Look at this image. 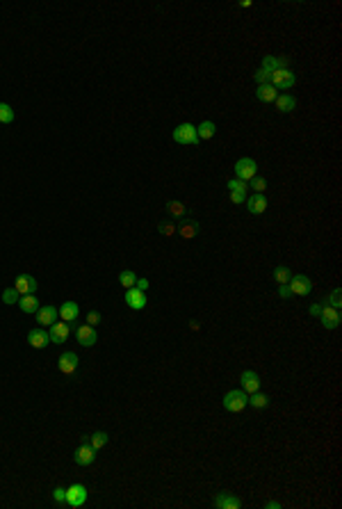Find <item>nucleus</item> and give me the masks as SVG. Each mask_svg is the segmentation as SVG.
Masks as SVG:
<instances>
[{
    "label": "nucleus",
    "instance_id": "f257e3e1",
    "mask_svg": "<svg viewBox=\"0 0 342 509\" xmlns=\"http://www.w3.org/2000/svg\"><path fill=\"white\" fill-rule=\"evenodd\" d=\"M247 407H249V393L244 388H235L224 395V409L231 411V413H239Z\"/></svg>",
    "mask_w": 342,
    "mask_h": 509
},
{
    "label": "nucleus",
    "instance_id": "f03ea898",
    "mask_svg": "<svg viewBox=\"0 0 342 509\" xmlns=\"http://www.w3.org/2000/svg\"><path fill=\"white\" fill-rule=\"evenodd\" d=\"M174 142L176 144H189V146H197V144H201V140H199V135H197V126H192V124H180V126H176L174 128Z\"/></svg>",
    "mask_w": 342,
    "mask_h": 509
},
{
    "label": "nucleus",
    "instance_id": "7ed1b4c3",
    "mask_svg": "<svg viewBox=\"0 0 342 509\" xmlns=\"http://www.w3.org/2000/svg\"><path fill=\"white\" fill-rule=\"evenodd\" d=\"M73 461H76L78 466H91V464L96 461V450L91 448L89 436H82L80 445H78L76 452H73Z\"/></svg>",
    "mask_w": 342,
    "mask_h": 509
},
{
    "label": "nucleus",
    "instance_id": "20e7f679",
    "mask_svg": "<svg viewBox=\"0 0 342 509\" xmlns=\"http://www.w3.org/2000/svg\"><path fill=\"white\" fill-rule=\"evenodd\" d=\"M295 82H297V76L290 68H278V71L270 73V85L276 87V89H292Z\"/></svg>",
    "mask_w": 342,
    "mask_h": 509
},
{
    "label": "nucleus",
    "instance_id": "39448f33",
    "mask_svg": "<svg viewBox=\"0 0 342 509\" xmlns=\"http://www.w3.org/2000/svg\"><path fill=\"white\" fill-rule=\"evenodd\" d=\"M233 169H235V178L244 180V183H249L253 176H258V165L251 158H239Z\"/></svg>",
    "mask_w": 342,
    "mask_h": 509
},
{
    "label": "nucleus",
    "instance_id": "423d86ee",
    "mask_svg": "<svg viewBox=\"0 0 342 509\" xmlns=\"http://www.w3.org/2000/svg\"><path fill=\"white\" fill-rule=\"evenodd\" d=\"M87 502V487L85 484H71L66 489V505L68 507H82Z\"/></svg>",
    "mask_w": 342,
    "mask_h": 509
},
{
    "label": "nucleus",
    "instance_id": "0eeeda50",
    "mask_svg": "<svg viewBox=\"0 0 342 509\" xmlns=\"http://www.w3.org/2000/svg\"><path fill=\"white\" fill-rule=\"evenodd\" d=\"M320 320H322V327H324V329H338L340 322H342V317H340L338 308L324 304V306H322V313H320Z\"/></svg>",
    "mask_w": 342,
    "mask_h": 509
},
{
    "label": "nucleus",
    "instance_id": "6e6552de",
    "mask_svg": "<svg viewBox=\"0 0 342 509\" xmlns=\"http://www.w3.org/2000/svg\"><path fill=\"white\" fill-rule=\"evenodd\" d=\"M290 290H292V295H299V297H306V295H310V290H312V281L308 276H304V274H295V276L290 279Z\"/></svg>",
    "mask_w": 342,
    "mask_h": 509
},
{
    "label": "nucleus",
    "instance_id": "1a4fd4ad",
    "mask_svg": "<svg viewBox=\"0 0 342 509\" xmlns=\"http://www.w3.org/2000/svg\"><path fill=\"white\" fill-rule=\"evenodd\" d=\"M68 334H71V327H68V322H55V325L51 327V331H48V336H51V342H55V345H64V342L68 340Z\"/></svg>",
    "mask_w": 342,
    "mask_h": 509
},
{
    "label": "nucleus",
    "instance_id": "9d476101",
    "mask_svg": "<svg viewBox=\"0 0 342 509\" xmlns=\"http://www.w3.org/2000/svg\"><path fill=\"white\" fill-rule=\"evenodd\" d=\"M126 304H128L133 311H141V308H146V292L137 290V288H128L124 295Z\"/></svg>",
    "mask_w": 342,
    "mask_h": 509
},
{
    "label": "nucleus",
    "instance_id": "9b49d317",
    "mask_svg": "<svg viewBox=\"0 0 342 509\" xmlns=\"http://www.w3.org/2000/svg\"><path fill=\"white\" fill-rule=\"evenodd\" d=\"M76 338H78V342H80L82 347H94L96 340H99V336H96L94 327L85 325V327H78L76 329Z\"/></svg>",
    "mask_w": 342,
    "mask_h": 509
},
{
    "label": "nucleus",
    "instance_id": "f8f14e48",
    "mask_svg": "<svg viewBox=\"0 0 342 509\" xmlns=\"http://www.w3.org/2000/svg\"><path fill=\"white\" fill-rule=\"evenodd\" d=\"M14 288L18 290V295H32V292H37V279L30 276V274H21V276L16 279V283H14Z\"/></svg>",
    "mask_w": 342,
    "mask_h": 509
},
{
    "label": "nucleus",
    "instance_id": "ddd939ff",
    "mask_svg": "<svg viewBox=\"0 0 342 509\" xmlns=\"http://www.w3.org/2000/svg\"><path fill=\"white\" fill-rule=\"evenodd\" d=\"M239 384H242V388L251 395V393H256V390H260V377L253 373V370H244L242 377H239Z\"/></svg>",
    "mask_w": 342,
    "mask_h": 509
},
{
    "label": "nucleus",
    "instance_id": "4468645a",
    "mask_svg": "<svg viewBox=\"0 0 342 509\" xmlns=\"http://www.w3.org/2000/svg\"><path fill=\"white\" fill-rule=\"evenodd\" d=\"M57 368H60L62 375H73L78 370V356L73 352H64L60 356V361H57Z\"/></svg>",
    "mask_w": 342,
    "mask_h": 509
},
{
    "label": "nucleus",
    "instance_id": "2eb2a0df",
    "mask_svg": "<svg viewBox=\"0 0 342 509\" xmlns=\"http://www.w3.org/2000/svg\"><path fill=\"white\" fill-rule=\"evenodd\" d=\"M37 322L41 327H53L57 322V308L55 306H39L37 311Z\"/></svg>",
    "mask_w": 342,
    "mask_h": 509
},
{
    "label": "nucleus",
    "instance_id": "dca6fc26",
    "mask_svg": "<svg viewBox=\"0 0 342 509\" xmlns=\"http://www.w3.org/2000/svg\"><path fill=\"white\" fill-rule=\"evenodd\" d=\"M214 507L217 509H239L242 507V502H239V498H235L233 493L222 491L217 498H214Z\"/></svg>",
    "mask_w": 342,
    "mask_h": 509
},
{
    "label": "nucleus",
    "instance_id": "f3484780",
    "mask_svg": "<svg viewBox=\"0 0 342 509\" xmlns=\"http://www.w3.org/2000/svg\"><path fill=\"white\" fill-rule=\"evenodd\" d=\"M247 208H249V213L251 215H262L267 210V199H265V194H251V197L247 199Z\"/></svg>",
    "mask_w": 342,
    "mask_h": 509
},
{
    "label": "nucleus",
    "instance_id": "a211bd4d",
    "mask_svg": "<svg viewBox=\"0 0 342 509\" xmlns=\"http://www.w3.org/2000/svg\"><path fill=\"white\" fill-rule=\"evenodd\" d=\"M57 315H60L64 322H68V325H71V322L76 320L78 315H80V308H78L76 302H64V304L57 308Z\"/></svg>",
    "mask_w": 342,
    "mask_h": 509
},
{
    "label": "nucleus",
    "instance_id": "6ab92c4d",
    "mask_svg": "<svg viewBox=\"0 0 342 509\" xmlns=\"http://www.w3.org/2000/svg\"><path fill=\"white\" fill-rule=\"evenodd\" d=\"M28 342H30V347L43 350V347H48V342H51V336H48V331H43V329H34V331L28 334Z\"/></svg>",
    "mask_w": 342,
    "mask_h": 509
},
{
    "label": "nucleus",
    "instance_id": "aec40b11",
    "mask_svg": "<svg viewBox=\"0 0 342 509\" xmlns=\"http://www.w3.org/2000/svg\"><path fill=\"white\" fill-rule=\"evenodd\" d=\"M274 103H276V110L281 112V114H287V112H292L297 107V99L292 94H278Z\"/></svg>",
    "mask_w": 342,
    "mask_h": 509
},
{
    "label": "nucleus",
    "instance_id": "412c9836",
    "mask_svg": "<svg viewBox=\"0 0 342 509\" xmlns=\"http://www.w3.org/2000/svg\"><path fill=\"white\" fill-rule=\"evenodd\" d=\"M276 96H278L276 87H272L270 82H267V85H258V89H256V99H258V101H262V103H274V101H276Z\"/></svg>",
    "mask_w": 342,
    "mask_h": 509
},
{
    "label": "nucleus",
    "instance_id": "4be33fe9",
    "mask_svg": "<svg viewBox=\"0 0 342 509\" xmlns=\"http://www.w3.org/2000/svg\"><path fill=\"white\" fill-rule=\"evenodd\" d=\"M267 73H274L278 71V68H287V60H283V57H274V55H265L262 57V66Z\"/></svg>",
    "mask_w": 342,
    "mask_h": 509
},
{
    "label": "nucleus",
    "instance_id": "5701e85b",
    "mask_svg": "<svg viewBox=\"0 0 342 509\" xmlns=\"http://www.w3.org/2000/svg\"><path fill=\"white\" fill-rule=\"evenodd\" d=\"M18 308H21L23 313H37L39 299L34 295H23V297H18Z\"/></svg>",
    "mask_w": 342,
    "mask_h": 509
},
{
    "label": "nucleus",
    "instance_id": "b1692460",
    "mask_svg": "<svg viewBox=\"0 0 342 509\" xmlns=\"http://www.w3.org/2000/svg\"><path fill=\"white\" fill-rule=\"evenodd\" d=\"M176 233H180V238H185V240H192V238H197V233H199V224L197 222H183L178 228H176Z\"/></svg>",
    "mask_w": 342,
    "mask_h": 509
},
{
    "label": "nucleus",
    "instance_id": "393cba45",
    "mask_svg": "<svg viewBox=\"0 0 342 509\" xmlns=\"http://www.w3.org/2000/svg\"><path fill=\"white\" fill-rule=\"evenodd\" d=\"M249 407H253V409H267V407H270V395L260 393V390L251 393V395H249Z\"/></svg>",
    "mask_w": 342,
    "mask_h": 509
},
{
    "label": "nucleus",
    "instance_id": "a878e982",
    "mask_svg": "<svg viewBox=\"0 0 342 509\" xmlns=\"http://www.w3.org/2000/svg\"><path fill=\"white\" fill-rule=\"evenodd\" d=\"M167 213L171 215V217H176V219H183L185 215L189 213V210L185 208L180 201H174V199H171V201H167Z\"/></svg>",
    "mask_w": 342,
    "mask_h": 509
},
{
    "label": "nucleus",
    "instance_id": "bb28decb",
    "mask_svg": "<svg viewBox=\"0 0 342 509\" xmlns=\"http://www.w3.org/2000/svg\"><path fill=\"white\" fill-rule=\"evenodd\" d=\"M214 133H217V126L212 124V121H203L201 126L197 128V135H199V140H212L214 137Z\"/></svg>",
    "mask_w": 342,
    "mask_h": 509
},
{
    "label": "nucleus",
    "instance_id": "cd10ccee",
    "mask_svg": "<svg viewBox=\"0 0 342 509\" xmlns=\"http://www.w3.org/2000/svg\"><path fill=\"white\" fill-rule=\"evenodd\" d=\"M290 279H292V272H290V267H285V265H278L276 270H274V281H276V283H281V286H285V283H290Z\"/></svg>",
    "mask_w": 342,
    "mask_h": 509
},
{
    "label": "nucleus",
    "instance_id": "c85d7f7f",
    "mask_svg": "<svg viewBox=\"0 0 342 509\" xmlns=\"http://www.w3.org/2000/svg\"><path fill=\"white\" fill-rule=\"evenodd\" d=\"M119 283L121 286L128 290V288H135V283H137V274L133 272V270H124L119 274Z\"/></svg>",
    "mask_w": 342,
    "mask_h": 509
},
{
    "label": "nucleus",
    "instance_id": "c756f323",
    "mask_svg": "<svg viewBox=\"0 0 342 509\" xmlns=\"http://www.w3.org/2000/svg\"><path fill=\"white\" fill-rule=\"evenodd\" d=\"M107 441H110V436H107L105 432H96V434H91V436H89V443H91V448H94V450L105 448Z\"/></svg>",
    "mask_w": 342,
    "mask_h": 509
},
{
    "label": "nucleus",
    "instance_id": "7c9ffc66",
    "mask_svg": "<svg viewBox=\"0 0 342 509\" xmlns=\"http://www.w3.org/2000/svg\"><path fill=\"white\" fill-rule=\"evenodd\" d=\"M14 121V110L7 103H0V124H12Z\"/></svg>",
    "mask_w": 342,
    "mask_h": 509
},
{
    "label": "nucleus",
    "instance_id": "2f4dec72",
    "mask_svg": "<svg viewBox=\"0 0 342 509\" xmlns=\"http://www.w3.org/2000/svg\"><path fill=\"white\" fill-rule=\"evenodd\" d=\"M249 188H253V192L262 194V192L267 190V180L262 178V176H253V178L249 180Z\"/></svg>",
    "mask_w": 342,
    "mask_h": 509
},
{
    "label": "nucleus",
    "instance_id": "473e14b6",
    "mask_svg": "<svg viewBox=\"0 0 342 509\" xmlns=\"http://www.w3.org/2000/svg\"><path fill=\"white\" fill-rule=\"evenodd\" d=\"M247 190H249V183H244V180H239V178L228 180V192H244L247 194Z\"/></svg>",
    "mask_w": 342,
    "mask_h": 509
},
{
    "label": "nucleus",
    "instance_id": "72a5a7b5",
    "mask_svg": "<svg viewBox=\"0 0 342 509\" xmlns=\"http://www.w3.org/2000/svg\"><path fill=\"white\" fill-rule=\"evenodd\" d=\"M340 288H335L333 292H331V297H326L324 299V304H329V306H333V308H338L340 311V306H342V297H340Z\"/></svg>",
    "mask_w": 342,
    "mask_h": 509
},
{
    "label": "nucleus",
    "instance_id": "f704fd0d",
    "mask_svg": "<svg viewBox=\"0 0 342 509\" xmlns=\"http://www.w3.org/2000/svg\"><path fill=\"white\" fill-rule=\"evenodd\" d=\"M18 297H21V295H18L16 288H7V290H3V302H5V304H16Z\"/></svg>",
    "mask_w": 342,
    "mask_h": 509
},
{
    "label": "nucleus",
    "instance_id": "c9c22d12",
    "mask_svg": "<svg viewBox=\"0 0 342 509\" xmlns=\"http://www.w3.org/2000/svg\"><path fill=\"white\" fill-rule=\"evenodd\" d=\"M176 228H178V226H176V224H171V222H160V224H158V231L162 233L164 238L174 236V233H176Z\"/></svg>",
    "mask_w": 342,
    "mask_h": 509
},
{
    "label": "nucleus",
    "instance_id": "e433bc0d",
    "mask_svg": "<svg viewBox=\"0 0 342 509\" xmlns=\"http://www.w3.org/2000/svg\"><path fill=\"white\" fill-rule=\"evenodd\" d=\"M253 78H256L258 85H267V82H270V73H267L265 68H258V71L253 73Z\"/></svg>",
    "mask_w": 342,
    "mask_h": 509
},
{
    "label": "nucleus",
    "instance_id": "4c0bfd02",
    "mask_svg": "<svg viewBox=\"0 0 342 509\" xmlns=\"http://www.w3.org/2000/svg\"><path fill=\"white\" fill-rule=\"evenodd\" d=\"M53 498H55V502H60V505H66V489L55 487V491H53Z\"/></svg>",
    "mask_w": 342,
    "mask_h": 509
},
{
    "label": "nucleus",
    "instance_id": "58836bf2",
    "mask_svg": "<svg viewBox=\"0 0 342 509\" xmlns=\"http://www.w3.org/2000/svg\"><path fill=\"white\" fill-rule=\"evenodd\" d=\"M101 320H103V317H101L99 311H89V313H87V325H89V327L101 325Z\"/></svg>",
    "mask_w": 342,
    "mask_h": 509
},
{
    "label": "nucleus",
    "instance_id": "ea45409f",
    "mask_svg": "<svg viewBox=\"0 0 342 509\" xmlns=\"http://www.w3.org/2000/svg\"><path fill=\"white\" fill-rule=\"evenodd\" d=\"M228 199H231L233 203H244L247 201V194L244 192H228Z\"/></svg>",
    "mask_w": 342,
    "mask_h": 509
},
{
    "label": "nucleus",
    "instance_id": "a19ab883",
    "mask_svg": "<svg viewBox=\"0 0 342 509\" xmlns=\"http://www.w3.org/2000/svg\"><path fill=\"white\" fill-rule=\"evenodd\" d=\"M149 286H151V283H149V279H139V276H137V283H135V288H137V290L146 292V290H149Z\"/></svg>",
    "mask_w": 342,
    "mask_h": 509
},
{
    "label": "nucleus",
    "instance_id": "79ce46f5",
    "mask_svg": "<svg viewBox=\"0 0 342 509\" xmlns=\"http://www.w3.org/2000/svg\"><path fill=\"white\" fill-rule=\"evenodd\" d=\"M290 295H292L290 286H287V283H285V286H281V290H278V297H281V299H287Z\"/></svg>",
    "mask_w": 342,
    "mask_h": 509
},
{
    "label": "nucleus",
    "instance_id": "37998d69",
    "mask_svg": "<svg viewBox=\"0 0 342 509\" xmlns=\"http://www.w3.org/2000/svg\"><path fill=\"white\" fill-rule=\"evenodd\" d=\"M308 313H310V315H315V317H320V313H322V304H312L310 308H308Z\"/></svg>",
    "mask_w": 342,
    "mask_h": 509
},
{
    "label": "nucleus",
    "instance_id": "c03bdc74",
    "mask_svg": "<svg viewBox=\"0 0 342 509\" xmlns=\"http://www.w3.org/2000/svg\"><path fill=\"white\" fill-rule=\"evenodd\" d=\"M265 507H267V509H281V502L270 500V502H265Z\"/></svg>",
    "mask_w": 342,
    "mask_h": 509
},
{
    "label": "nucleus",
    "instance_id": "a18cd8bd",
    "mask_svg": "<svg viewBox=\"0 0 342 509\" xmlns=\"http://www.w3.org/2000/svg\"><path fill=\"white\" fill-rule=\"evenodd\" d=\"M189 327H192V331H199V322H197V320L189 322Z\"/></svg>",
    "mask_w": 342,
    "mask_h": 509
}]
</instances>
